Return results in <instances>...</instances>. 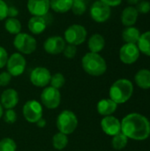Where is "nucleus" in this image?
Wrapping results in <instances>:
<instances>
[{
	"instance_id": "nucleus-15",
	"label": "nucleus",
	"mask_w": 150,
	"mask_h": 151,
	"mask_svg": "<svg viewBox=\"0 0 150 151\" xmlns=\"http://www.w3.org/2000/svg\"><path fill=\"white\" fill-rule=\"evenodd\" d=\"M101 127L106 134L114 136L121 132V122L111 115L105 116L101 120Z\"/></svg>"
},
{
	"instance_id": "nucleus-22",
	"label": "nucleus",
	"mask_w": 150,
	"mask_h": 151,
	"mask_svg": "<svg viewBox=\"0 0 150 151\" xmlns=\"http://www.w3.org/2000/svg\"><path fill=\"white\" fill-rule=\"evenodd\" d=\"M50 8L57 13H65L72 9V0H50Z\"/></svg>"
},
{
	"instance_id": "nucleus-8",
	"label": "nucleus",
	"mask_w": 150,
	"mask_h": 151,
	"mask_svg": "<svg viewBox=\"0 0 150 151\" xmlns=\"http://www.w3.org/2000/svg\"><path fill=\"white\" fill-rule=\"evenodd\" d=\"M42 104L36 100L27 101L23 105V116L29 123H36L41 118H42Z\"/></svg>"
},
{
	"instance_id": "nucleus-20",
	"label": "nucleus",
	"mask_w": 150,
	"mask_h": 151,
	"mask_svg": "<svg viewBox=\"0 0 150 151\" xmlns=\"http://www.w3.org/2000/svg\"><path fill=\"white\" fill-rule=\"evenodd\" d=\"M105 46V39L100 34H94L90 36L88 42V47L89 52L99 53L101 52Z\"/></svg>"
},
{
	"instance_id": "nucleus-13",
	"label": "nucleus",
	"mask_w": 150,
	"mask_h": 151,
	"mask_svg": "<svg viewBox=\"0 0 150 151\" xmlns=\"http://www.w3.org/2000/svg\"><path fill=\"white\" fill-rule=\"evenodd\" d=\"M65 45V41L63 37L54 35L46 39L43 43V49L48 54L57 55L63 52Z\"/></svg>"
},
{
	"instance_id": "nucleus-23",
	"label": "nucleus",
	"mask_w": 150,
	"mask_h": 151,
	"mask_svg": "<svg viewBox=\"0 0 150 151\" xmlns=\"http://www.w3.org/2000/svg\"><path fill=\"white\" fill-rule=\"evenodd\" d=\"M135 82L136 84L143 88L149 89L150 88V71L148 69L140 70L135 75Z\"/></svg>"
},
{
	"instance_id": "nucleus-11",
	"label": "nucleus",
	"mask_w": 150,
	"mask_h": 151,
	"mask_svg": "<svg viewBox=\"0 0 150 151\" xmlns=\"http://www.w3.org/2000/svg\"><path fill=\"white\" fill-rule=\"evenodd\" d=\"M50 79L51 73L50 70L43 66H38L34 68L30 73V81L35 87H47L50 82Z\"/></svg>"
},
{
	"instance_id": "nucleus-33",
	"label": "nucleus",
	"mask_w": 150,
	"mask_h": 151,
	"mask_svg": "<svg viewBox=\"0 0 150 151\" xmlns=\"http://www.w3.org/2000/svg\"><path fill=\"white\" fill-rule=\"evenodd\" d=\"M62 53L64 54V56L66 58H69V59L73 58L77 53V46L72 45V44H67V45H65Z\"/></svg>"
},
{
	"instance_id": "nucleus-40",
	"label": "nucleus",
	"mask_w": 150,
	"mask_h": 151,
	"mask_svg": "<svg viewBox=\"0 0 150 151\" xmlns=\"http://www.w3.org/2000/svg\"><path fill=\"white\" fill-rule=\"evenodd\" d=\"M128 4H130L131 5H134V4H137L141 0H126Z\"/></svg>"
},
{
	"instance_id": "nucleus-30",
	"label": "nucleus",
	"mask_w": 150,
	"mask_h": 151,
	"mask_svg": "<svg viewBox=\"0 0 150 151\" xmlns=\"http://www.w3.org/2000/svg\"><path fill=\"white\" fill-rule=\"evenodd\" d=\"M65 83V78L61 73H57L51 75V79H50V82L51 87H53L57 89H60L61 88H63Z\"/></svg>"
},
{
	"instance_id": "nucleus-6",
	"label": "nucleus",
	"mask_w": 150,
	"mask_h": 151,
	"mask_svg": "<svg viewBox=\"0 0 150 151\" xmlns=\"http://www.w3.org/2000/svg\"><path fill=\"white\" fill-rule=\"evenodd\" d=\"M65 41L68 44L80 45L82 44L88 36V32L85 27L80 24H72L69 26L65 31Z\"/></svg>"
},
{
	"instance_id": "nucleus-16",
	"label": "nucleus",
	"mask_w": 150,
	"mask_h": 151,
	"mask_svg": "<svg viewBox=\"0 0 150 151\" xmlns=\"http://www.w3.org/2000/svg\"><path fill=\"white\" fill-rule=\"evenodd\" d=\"M19 94L13 88H6L4 89L0 96V104H2L3 108L13 109L19 104Z\"/></svg>"
},
{
	"instance_id": "nucleus-32",
	"label": "nucleus",
	"mask_w": 150,
	"mask_h": 151,
	"mask_svg": "<svg viewBox=\"0 0 150 151\" xmlns=\"http://www.w3.org/2000/svg\"><path fill=\"white\" fill-rule=\"evenodd\" d=\"M136 5L135 8L141 14H147L150 12V3L147 0H141Z\"/></svg>"
},
{
	"instance_id": "nucleus-12",
	"label": "nucleus",
	"mask_w": 150,
	"mask_h": 151,
	"mask_svg": "<svg viewBox=\"0 0 150 151\" xmlns=\"http://www.w3.org/2000/svg\"><path fill=\"white\" fill-rule=\"evenodd\" d=\"M140 54V50L134 43H125L119 50V58L126 65L135 63L139 59Z\"/></svg>"
},
{
	"instance_id": "nucleus-31",
	"label": "nucleus",
	"mask_w": 150,
	"mask_h": 151,
	"mask_svg": "<svg viewBox=\"0 0 150 151\" xmlns=\"http://www.w3.org/2000/svg\"><path fill=\"white\" fill-rule=\"evenodd\" d=\"M4 120L7 124H13L17 120V113L13 109H8L4 112Z\"/></svg>"
},
{
	"instance_id": "nucleus-28",
	"label": "nucleus",
	"mask_w": 150,
	"mask_h": 151,
	"mask_svg": "<svg viewBox=\"0 0 150 151\" xmlns=\"http://www.w3.org/2000/svg\"><path fill=\"white\" fill-rule=\"evenodd\" d=\"M71 10L75 15H83L87 11V0H72Z\"/></svg>"
},
{
	"instance_id": "nucleus-18",
	"label": "nucleus",
	"mask_w": 150,
	"mask_h": 151,
	"mask_svg": "<svg viewBox=\"0 0 150 151\" xmlns=\"http://www.w3.org/2000/svg\"><path fill=\"white\" fill-rule=\"evenodd\" d=\"M117 107H118V104L114 101H112L111 98H108V99L100 100L97 104L96 110L100 115L105 117V116L112 115L116 111Z\"/></svg>"
},
{
	"instance_id": "nucleus-29",
	"label": "nucleus",
	"mask_w": 150,
	"mask_h": 151,
	"mask_svg": "<svg viewBox=\"0 0 150 151\" xmlns=\"http://www.w3.org/2000/svg\"><path fill=\"white\" fill-rule=\"evenodd\" d=\"M17 144L11 138L6 137L0 141V151H16Z\"/></svg>"
},
{
	"instance_id": "nucleus-4",
	"label": "nucleus",
	"mask_w": 150,
	"mask_h": 151,
	"mask_svg": "<svg viewBox=\"0 0 150 151\" xmlns=\"http://www.w3.org/2000/svg\"><path fill=\"white\" fill-rule=\"evenodd\" d=\"M79 121L77 116L74 112L69 110H65L61 111L57 116L56 122L58 131L66 135L72 134L76 130Z\"/></svg>"
},
{
	"instance_id": "nucleus-38",
	"label": "nucleus",
	"mask_w": 150,
	"mask_h": 151,
	"mask_svg": "<svg viewBox=\"0 0 150 151\" xmlns=\"http://www.w3.org/2000/svg\"><path fill=\"white\" fill-rule=\"evenodd\" d=\"M103 3L106 4L107 5H109L110 7L111 6H118L122 3V0H100Z\"/></svg>"
},
{
	"instance_id": "nucleus-21",
	"label": "nucleus",
	"mask_w": 150,
	"mask_h": 151,
	"mask_svg": "<svg viewBox=\"0 0 150 151\" xmlns=\"http://www.w3.org/2000/svg\"><path fill=\"white\" fill-rule=\"evenodd\" d=\"M140 36H141L140 30L133 26L126 27L122 32V38L126 42V43L137 44V42L140 39Z\"/></svg>"
},
{
	"instance_id": "nucleus-17",
	"label": "nucleus",
	"mask_w": 150,
	"mask_h": 151,
	"mask_svg": "<svg viewBox=\"0 0 150 151\" xmlns=\"http://www.w3.org/2000/svg\"><path fill=\"white\" fill-rule=\"evenodd\" d=\"M27 27L28 30L33 35H41L43 33L47 27V21L44 19V17H39V16H33L29 19L27 22Z\"/></svg>"
},
{
	"instance_id": "nucleus-37",
	"label": "nucleus",
	"mask_w": 150,
	"mask_h": 151,
	"mask_svg": "<svg viewBox=\"0 0 150 151\" xmlns=\"http://www.w3.org/2000/svg\"><path fill=\"white\" fill-rule=\"evenodd\" d=\"M7 15H8L9 18H16L19 15V11L14 6H8Z\"/></svg>"
},
{
	"instance_id": "nucleus-5",
	"label": "nucleus",
	"mask_w": 150,
	"mask_h": 151,
	"mask_svg": "<svg viewBox=\"0 0 150 151\" xmlns=\"http://www.w3.org/2000/svg\"><path fill=\"white\" fill-rule=\"evenodd\" d=\"M13 46L20 54L29 55L34 52L37 47L36 40L34 36L27 33H19L15 35Z\"/></svg>"
},
{
	"instance_id": "nucleus-35",
	"label": "nucleus",
	"mask_w": 150,
	"mask_h": 151,
	"mask_svg": "<svg viewBox=\"0 0 150 151\" xmlns=\"http://www.w3.org/2000/svg\"><path fill=\"white\" fill-rule=\"evenodd\" d=\"M8 53L6 51V50L0 46V69L4 68L6 65L7 60H8Z\"/></svg>"
},
{
	"instance_id": "nucleus-14",
	"label": "nucleus",
	"mask_w": 150,
	"mask_h": 151,
	"mask_svg": "<svg viewBox=\"0 0 150 151\" xmlns=\"http://www.w3.org/2000/svg\"><path fill=\"white\" fill-rule=\"evenodd\" d=\"M27 8L33 16L44 17L50 9V0H27Z\"/></svg>"
},
{
	"instance_id": "nucleus-26",
	"label": "nucleus",
	"mask_w": 150,
	"mask_h": 151,
	"mask_svg": "<svg viewBox=\"0 0 150 151\" xmlns=\"http://www.w3.org/2000/svg\"><path fill=\"white\" fill-rule=\"evenodd\" d=\"M68 142H69V140H68L67 135L63 133H60V132L54 134V136L52 138L53 147L57 150H62L65 148H66V146L68 145Z\"/></svg>"
},
{
	"instance_id": "nucleus-10",
	"label": "nucleus",
	"mask_w": 150,
	"mask_h": 151,
	"mask_svg": "<svg viewBox=\"0 0 150 151\" xmlns=\"http://www.w3.org/2000/svg\"><path fill=\"white\" fill-rule=\"evenodd\" d=\"M111 14V7L100 0L94 2L90 7V17L97 23L106 22L110 19Z\"/></svg>"
},
{
	"instance_id": "nucleus-24",
	"label": "nucleus",
	"mask_w": 150,
	"mask_h": 151,
	"mask_svg": "<svg viewBox=\"0 0 150 151\" xmlns=\"http://www.w3.org/2000/svg\"><path fill=\"white\" fill-rule=\"evenodd\" d=\"M137 46L140 50V52H142L146 56L150 57V31L141 34Z\"/></svg>"
},
{
	"instance_id": "nucleus-7",
	"label": "nucleus",
	"mask_w": 150,
	"mask_h": 151,
	"mask_svg": "<svg viewBox=\"0 0 150 151\" xmlns=\"http://www.w3.org/2000/svg\"><path fill=\"white\" fill-rule=\"evenodd\" d=\"M61 103V94L59 89L51 86H47L41 93V104L47 109H57Z\"/></svg>"
},
{
	"instance_id": "nucleus-3",
	"label": "nucleus",
	"mask_w": 150,
	"mask_h": 151,
	"mask_svg": "<svg viewBox=\"0 0 150 151\" xmlns=\"http://www.w3.org/2000/svg\"><path fill=\"white\" fill-rule=\"evenodd\" d=\"M133 92V83L127 79H119L116 81L110 88V98L117 104L127 102Z\"/></svg>"
},
{
	"instance_id": "nucleus-34",
	"label": "nucleus",
	"mask_w": 150,
	"mask_h": 151,
	"mask_svg": "<svg viewBox=\"0 0 150 151\" xmlns=\"http://www.w3.org/2000/svg\"><path fill=\"white\" fill-rule=\"evenodd\" d=\"M12 76L6 71L0 73V87H6L10 84Z\"/></svg>"
},
{
	"instance_id": "nucleus-19",
	"label": "nucleus",
	"mask_w": 150,
	"mask_h": 151,
	"mask_svg": "<svg viewBox=\"0 0 150 151\" xmlns=\"http://www.w3.org/2000/svg\"><path fill=\"white\" fill-rule=\"evenodd\" d=\"M138 16L139 12L134 6H127L122 12L121 22L126 27H132L136 23Z\"/></svg>"
},
{
	"instance_id": "nucleus-25",
	"label": "nucleus",
	"mask_w": 150,
	"mask_h": 151,
	"mask_svg": "<svg viewBox=\"0 0 150 151\" xmlns=\"http://www.w3.org/2000/svg\"><path fill=\"white\" fill-rule=\"evenodd\" d=\"M21 27V23L17 18H7L4 21V29L11 35L19 34Z\"/></svg>"
},
{
	"instance_id": "nucleus-39",
	"label": "nucleus",
	"mask_w": 150,
	"mask_h": 151,
	"mask_svg": "<svg viewBox=\"0 0 150 151\" xmlns=\"http://www.w3.org/2000/svg\"><path fill=\"white\" fill-rule=\"evenodd\" d=\"M36 125H37V127H41V128H42V127H44L45 126H46V124H47V122H46V119H44L43 118H41L36 123H35Z\"/></svg>"
},
{
	"instance_id": "nucleus-1",
	"label": "nucleus",
	"mask_w": 150,
	"mask_h": 151,
	"mask_svg": "<svg viewBox=\"0 0 150 151\" xmlns=\"http://www.w3.org/2000/svg\"><path fill=\"white\" fill-rule=\"evenodd\" d=\"M121 132L127 137L136 141H143L150 135L149 119L139 113L126 115L121 122Z\"/></svg>"
},
{
	"instance_id": "nucleus-2",
	"label": "nucleus",
	"mask_w": 150,
	"mask_h": 151,
	"mask_svg": "<svg viewBox=\"0 0 150 151\" xmlns=\"http://www.w3.org/2000/svg\"><path fill=\"white\" fill-rule=\"evenodd\" d=\"M81 65L88 74L95 77L104 74L107 70L106 61L99 53H86L81 59Z\"/></svg>"
},
{
	"instance_id": "nucleus-9",
	"label": "nucleus",
	"mask_w": 150,
	"mask_h": 151,
	"mask_svg": "<svg viewBox=\"0 0 150 151\" xmlns=\"http://www.w3.org/2000/svg\"><path fill=\"white\" fill-rule=\"evenodd\" d=\"M5 66L7 68V72L12 77H18L25 72L27 61L22 54L15 52L8 58Z\"/></svg>"
},
{
	"instance_id": "nucleus-41",
	"label": "nucleus",
	"mask_w": 150,
	"mask_h": 151,
	"mask_svg": "<svg viewBox=\"0 0 150 151\" xmlns=\"http://www.w3.org/2000/svg\"><path fill=\"white\" fill-rule=\"evenodd\" d=\"M3 115H4V108H3L2 104H0V119L3 117Z\"/></svg>"
},
{
	"instance_id": "nucleus-27",
	"label": "nucleus",
	"mask_w": 150,
	"mask_h": 151,
	"mask_svg": "<svg viewBox=\"0 0 150 151\" xmlns=\"http://www.w3.org/2000/svg\"><path fill=\"white\" fill-rule=\"evenodd\" d=\"M127 142H128V138L122 132L114 135L111 141L112 147L117 150H120L124 149L126 146Z\"/></svg>"
},
{
	"instance_id": "nucleus-36",
	"label": "nucleus",
	"mask_w": 150,
	"mask_h": 151,
	"mask_svg": "<svg viewBox=\"0 0 150 151\" xmlns=\"http://www.w3.org/2000/svg\"><path fill=\"white\" fill-rule=\"evenodd\" d=\"M7 12H8L7 4L4 0H0V21L7 19L8 17Z\"/></svg>"
}]
</instances>
